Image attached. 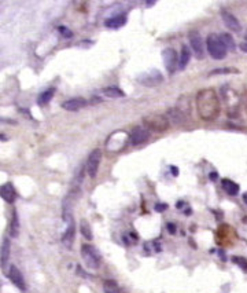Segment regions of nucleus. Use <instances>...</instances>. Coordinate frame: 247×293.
I'll return each instance as SVG.
<instances>
[{"mask_svg":"<svg viewBox=\"0 0 247 293\" xmlns=\"http://www.w3.org/2000/svg\"><path fill=\"white\" fill-rule=\"evenodd\" d=\"M221 18H223L225 25H227L231 31H234V32L242 31V25H240L239 19L236 18L232 13H229V11H227V10H223V11H221Z\"/></svg>","mask_w":247,"mask_h":293,"instance_id":"obj_11","label":"nucleus"},{"mask_svg":"<svg viewBox=\"0 0 247 293\" xmlns=\"http://www.w3.org/2000/svg\"><path fill=\"white\" fill-rule=\"evenodd\" d=\"M143 123L148 131L154 132H165L171 126V123L168 120L165 114H159V113H151L146 117H143Z\"/></svg>","mask_w":247,"mask_h":293,"instance_id":"obj_2","label":"nucleus"},{"mask_svg":"<svg viewBox=\"0 0 247 293\" xmlns=\"http://www.w3.org/2000/svg\"><path fill=\"white\" fill-rule=\"evenodd\" d=\"M206 47L211 58L214 59H224L227 57V47L223 44L220 36H217L216 33H210L206 39Z\"/></svg>","mask_w":247,"mask_h":293,"instance_id":"obj_3","label":"nucleus"},{"mask_svg":"<svg viewBox=\"0 0 247 293\" xmlns=\"http://www.w3.org/2000/svg\"><path fill=\"white\" fill-rule=\"evenodd\" d=\"M235 262L240 263V266H242L243 268H244V267L247 268V262L246 260H243V259H240V257H235Z\"/></svg>","mask_w":247,"mask_h":293,"instance_id":"obj_27","label":"nucleus"},{"mask_svg":"<svg viewBox=\"0 0 247 293\" xmlns=\"http://www.w3.org/2000/svg\"><path fill=\"white\" fill-rule=\"evenodd\" d=\"M80 231H81V234H83V237H84V238L88 239V241H91V239H92V231H91V226L88 225V222L87 221L81 222Z\"/></svg>","mask_w":247,"mask_h":293,"instance_id":"obj_24","label":"nucleus"},{"mask_svg":"<svg viewBox=\"0 0 247 293\" xmlns=\"http://www.w3.org/2000/svg\"><path fill=\"white\" fill-rule=\"evenodd\" d=\"M189 58H191V53H189V48L187 45H183L181 47V53L179 55V68L184 69L189 62Z\"/></svg>","mask_w":247,"mask_h":293,"instance_id":"obj_17","label":"nucleus"},{"mask_svg":"<svg viewBox=\"0 0 247 293\" xmlns=\"http://www.w3.org/2000/svg\"><path fill=\"white\" fill-rule=\"evenodd\" d=\"M54 94H55V88H47L45 91H43L40 94V96H39V105H47V104H49V101L52 100V96H54Z\"/></svg>","mask_w":247,"mask_h":293,"instance_id":"obj_21","label":"nucleus"},{"mask_svg":"<svg viewBox=\"0 0 247 293\" xmlns=\"http://www.w3.org/2000/svg\"><path fill=\"white\" fill-rule=\"evenodd\" d=\"M172 172H173V175H177V174H179V171H177V168L176 167H172Z\"/></svg>","mask_w":247,"mask_h":293,"instance_id":"obj_29","label":"nucleus"},{"mask_svg":"<svg viewBox=\"0 0 247 293\" xmlns=\"http://www.w3.org/2000/svg\"><path fill=\"white\" fill-rule=\"evenodd\" d=\"M150 138V131L146 127H135L129 134V140L132 144H142Z\"/></svg>","mask_w":247,"mask_h":293,"instance_id":"obj_9","label":"nucleus"},{"mask_svg":"<svg viewBox=\"0 0 247 293\" xmlns=\"http://www.w3.org/2000/svg\"><path fill=\"white\" fill-rule=\"evenodd\" d=\"M106 27L107 28H121L126 23V17L124 14H118V15H114V17H110V18L106 19Z\"/></svg>","mask_w":247,"mask_h":293,"instance_id":"obj_16","label":"nucleus"},{"mask_svg":"<svg viewBox=\"0 0 247 293\" xmlns=\"http://www.w3.org/2000/svg\"><path fill=\"white\" fill-rule=\"evenodd\" d=\"M165 116H167L172 126L183 127L187 124V116H185V113L180 108L168 109V112Z\"/></svg>","mask_w":247,"mask_h":293,"instance_id":"obj_7","label":"nucleus"},{"mask_svg":"<svg viewBox=\"0 0 247 293\" xmlns=\"http://www.w3.org/2000/svg\"><path fill=\"white\" fill-rule=\"evenodd\" d=\"M10 248H11V245H10V239L5 238L3 239V242H2V266H6V263L9 262V257H10Z\"/></svg>","mask_w":247,"mask_h":293,"instance_id":"obj_19","label":"nucleus"},{"mask_svg":"<svg viewBox=\"0 0 247 293\" xmlns=\"http://www.w3.org/2000/svg\"><path fill=\"white\" fill-rule=\"evenodd\" d=\"M10 234L13 237H18L19 234V222H18V215L14 211L13 212V219H11V225H10Z\"/></svg>","mask_w":247,"mask_h":293,"instance_id":"obj_22","label":"nucleus"},{"mask_svg":"<svg viewBox=\"0 0 247 293\" xmlns=\"http://www.w3.org/2000/svg\"><path fill=\"white\" fill-rule=\"evenodd\" d=\"M9 277H10V280H11V282H13L15 286H18V288L22 289V290L26 288V284H25V280H23V275H22V273L18 270V267H15V266L10 267Z\"/></svg>","mask_w":247,"mask_h":293,"instance_id":"obj_12","label":"nucleus"},{"mask_svg":"<svg viewBox=\"0 0 247 293\" xmlns=\"http://www.w3.org/2000/svg\"><path fill=\"white\" fill-rule=\"evenodd\" d=\"M223 189L229 194V196H236L239 193V185L238 183H235L234 181H231V179H223Z\"/></svg>","mask_w":247,"mask_h":293,"instance_id":"obj_18","label":"nucleus"},{"mask_svg":"<svg viewBox=\"0 0 247 293\" xmlns=\"http://www.w3.org/2000/svg\"><path fill=\"white\" fill-rule=\"evenodd\" d=\"M240 50H243L244 53H247V41L246 43H242V44H240Z\"/></svg>","mask_w":247,"mask_h":293,"instance_id":"obj_28","label":"nucleus"},{"mask_svg":"<svg viewBox=\"0 0 247 293\" xmlns=\"http://www.w3.org/2000/svg\"><path fill=\"white\" fill-rule=\"evenodd\" d=\"M168 227H169V230H171V233H175V226L169 225V226H168Z\"/></svg>","mask_w":247,"mask_h":293,"instance_id":"obj_30","label":"nucleus"},{"mask_svg":"<svg viewBox=\"0 0 247 293\" xmlns=\"http://www.w3.org/2000/svg\"><path fill=\"white\" fill-rule=\"evenodd\" d=\"M162 58H163V63H165V68L168 69V72H175L177 65H179V55H177L175 48H172V47L165 48L162 51Z\"/></svg>","mask_w":247,"mask_h":293,"instance_id":"obj_6","label":"nucleus"},{"mask_svg":"<svg viewBox=\"0 0 247 293\" xmlns=\"http://www.w3.org/2000/svg\"><path fill=\"white\" fill-rule=\"evenodd\" d=\"M189 44L193 47L194 53L197 55V58L202 59L205 57V44H203L202 36L198 32H189L188 35Z\"/></svg>","mask_w":247,"mask_h":293,"instance_id":"obj_8","label":"nucleus"},{"mask_svg":"<svg viewBox=\"0 0 247 293\" xmlns=\"http://www.w3.org/2000/svg\"><path fill=\"white\" fill-rule=\"evenodd\" d=\"M87 105H88V102L84 98H72V100L65 101L62 104V108L65 110H69V112H76V110L84 108Z\"/></svg>","mask_w":247,"mask_h":293,"instance_id":"obj_15","label":"nucleus"},{"mask_svg":"<svg viewBox=\"0 0 247 293\" xmlns=\"http://www.w3.org/2000/svg\"><path fill=\"white\" fill-rule=\"evenodd\" d=\"M197 109L199 117L205 121H213L218 117L221 110L220 100L213 88H203L197 95Z\"/></svg>","mask_w":247,"mask_h":293,"instance_id":"obj_1","label":"nucleus"},{"mask_svg":"<svg viewBox=\"0 0 247 293\" xmlns=\"http://www.w3.org/2000/svg\"><path fill=\"white\" fill-rule=\"evenodd\" d=\"M103 94L106 95V96H108V98H121V96H124V91H121L118 87L116 86H112V87H106V88H103Z\"/></svg>","mask_w":247,"mask_h":293,"instance_id":"obj_20","label":"nucleus"},{"mask_svg":"<svg viewBox=\"0 0 247 293\" xmlns=\"http://www.w3.org/2000/svg\"><path fill=\"white\" fill-rule=\"evenodd\" d=\"M0 196H2V199L5 200L6 203L13 204L17 199V193H15V189H14V186L11 183H5V185H2L0 187Z\"/></svg>","mask_w":247,"mask_h":293,"instance_id":"obj_13","label":"nucleus"},{"mask_svg":"<svg viewBox=\"0 0 247 293\" xmlns=\"http://www.w3.org/2000/svg\"><path fill=\"white\" fill-rule=\"evenodd\" d=\"M220 39H221V41H223V44L227 47V50H235L236 44H235L234 37L231 36L229 33H221Z\"/></svg>","mask_w":247,"mask_h":293,"instance_id":"obj_23","label":"nucleus"},{"mask_svg":"<svg viewBox=\"0 0 247 293\" xmlns=\"http://www.w3.org/2000/svg\"><path fill=\"white\" fill-rule=\"evenodd\" d=\"M74 235H76V225H74V221H69L68 229L65 231V234L62 237V242L65 247L68 248H72L73 242H74Z\"/></svg>","mask_w":247,"mask_h":293,"instance_id":"obj_14","label":"nucleus"},{"mask_svg":"<svg viewBox=\"0 0 247 293\" xmlns=\"http://www.w3.org/2000/svg\"><path fill=\"white\" fill-rule=\"evenodd\" d=\"M100 161H102V150L95 149L91 152V154L88 156V160H87V172L91 178H95L96 174L99 171V165H100Z\"/></svg>","mask_w":247,"mask_h":293,"instance_id":"obj_5","label":"nucleus"},{"mask_svg":"<svg viewBox=\"0 0 247 293\" xmlns=\"http://www.w3.org/2000/svg\"><path fill=\"white\" fill-rule=\"evenodd\" d=\"M246 39H247V35H246Z\"/></svg>","mask_w":247,"mask_h":293,"instance_id":"obj_31","label":"nucleus"},{"mask_svg":"<svg viewBox=\"0 0 247 293\" xmlns=\"http://www.w3.org/2000/svg\"><path fill=\"white\" fill-rule=\"evenodd\" d=\"M81 255H83L84 262H86V264L90 268H94V270L99 268L100 262H102V257H100V255H99L95 247H92L90 243H84L81 247Z\"/></svg>","mask_w":247,"mask_h":293,"instance_id":"obj_4","label":"nucleus"},{"mask_svg":"<svg viewBox=\"0 0 247 293\" xmlns=\"http://www.w3.org/2000/svg\"><path fill=\"white\" fill-rule=\"evenodd\" d=\"M59 32L62 33V36H63V37H72V36H73L72 31H70V29H68V28L59 27Z\"/></svg>","mask_w":247,"mask_h":293,"instance_id":"obj_25","label":"nucleus"},{"mask_svg":"<svg viewBox=\"0 0 247 293\" xmlns=\"http://www.w3.org/2000/svg\"><path fill=\"white\" fill-rule=\"evenodd\" d=\"M138 80H139L142 84H144V86L153 87L159 84V83L163 80V76H162V73L159 72V70L153 69V70H150V72H147L146 75H143V76H140Z\"/></svg>","mask_w":247,"mask_h":293,"instance_id":"obj_10","label":"nucleus"},{"mask_svg":"<svg viewBox=\"0 0 247 293\" xmlns=\"http://www.w3.org/2000/svg\"><path fill=\"white\" fill-rule=\"evenodd\" d=\"M168 208L167 204H157L155 205V211H158V212H162V211H165Z\"/></svg>","mask_w":247,"mask_h":293,"instance_id":"obj_26","label":"nucleus"}]
</instances>
